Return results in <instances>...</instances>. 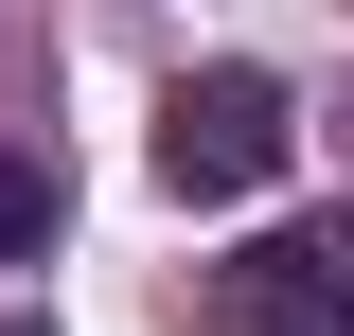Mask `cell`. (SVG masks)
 I'll use <instances>...</instances> for the list:
<instances>
[{
  "label": "cell",
  "instance_id": "obj_3",
  "mask_svg": "<svg viewBox=\"0 0 354 336\" xmlns=\"http://www.w3.org/2000/svg\"><path fill=\"white\" fill-rule=\"evenodd\" d=\"M18 248H53V160L0 142V265H18Z\"/></svg>",
  "mask_w": 354,
  "mask_h": 336
},
{
  "label": "cell",
  "instance_id": "obj_2",
  "mask_svg": "<svg viewBox=\"0 0 354 336\" xmlns=\"http://www.w3.org/2000/svg\"><path fill=\"white\" fill-rule=\"evenodd\" d=\"M283 88L266 71H177L160 88V195H266V177H283Z\"/></svg>",
  "mask_w": 354,
  "mask_h": 336
},
{
  "label": "cell",
  "instance_id": "obj_4",
  "mask_svg": "<svg viewBox=\"0 0 354 336\" xmlns=\"http://www.w3.org/2000/svg\"><path fill=\"white\" fill-rule=\"evenodd\" d=\"M0 336H36V319H0Z\"/></svg>",
  "mask_w": 354,
  "mask_h": 336
},
{
  "label": "cell",
  "instance_id": "obj_1",
  "mask_svg": "<svg viewBox=\"0 0 354 336\" xmlns=\"http://www.w3.org/2000/svg\"><path fill=\"white\" fill-rule=\"evenodd\" d=\"M213 336H354V212H301V230H248L195 301Z\"/></svg>",
  "mask_w": 354,
  "mask_h": 336
}]
</instances>
